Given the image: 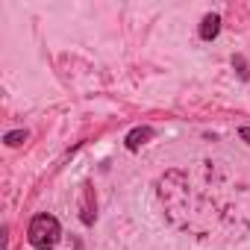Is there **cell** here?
I'll use <instances>...</instances> for the list:
<instances>
[{"mask_svg": "<svg viewBox=\"0 0 250 250\" xmlns=\"http://www.w3.org/2000/svg\"><path fill=\"white\" fill-rule=\"evenodd\" d=\"M59 238H62V227H59V221H56L53 215H47V212L36 215V218L30 221V227H27V241H30L36 250H53V247L59 244Z\"/></svg>", "mask_w": 250, "mask_h": 250, "instance_id": "6da1fadb", "label": "cell"}, {"mask_svg": "<svg viewBox=\"0 0 250 250\" xmlns=\"http://www.w3.org/2000/svg\"><path fill=\"white\" fill-rule=\"evenodd\" d=\"M80 218H83V224L85 227H91L94 224V218H97V203H94V188L85 183L83 186V203H80Z\"/></svg>", "mask_w": 250, "mask_h": 250, "instance_id": "7a4b0ae2", "label": "cell"}, {"mask_svg": "<svg viewBox=\"0 0 250 250\" xmlns=\"http://www.w3.org/2000/svg\"><path fill=\"white\" fill-rule=\"evenodd\" d=\"M218 33H221V15H215V12L203 15V21H200V39L212 42V39H218Z\"/></svg>", "mask_w": 250, "mask_h": 250, "instance_id": "3957f363", "label": "cell"}, {"mask_svg": "<svg viewBox=\"0 0 250 250\" xmlns=\"http://www.w3.org/2000/svg\"><path fill=\"white\" fill-rule=\"evenodd\" d=\"M150 139H153V130H150V127H136V130L127 133V139H124V142H127V150H139V147L147 145Z\"/></svg>", "mask_w": 250, "mask_h": 250, "instance_id": "277c9868", "label": "cell"}, {"mask_svg": "<svg viewBox=\"0 0 250 250\" xmlns=\"http://www.w3.org/2000/svg\"><path fill=\"white\" fill-rule=\"evenodd\" d=\"M27 139H30V133H27V130H12V133H6V136H3V142H6L9 147H18V145H24Z\"/></svg>", "mask_w": 250, "mask_h": 250, "instance_id": "5b68a950", "label": "cell"}, {"mask_svg": "<svg viewBox=\"0 0 250 250\" xmlns=\"http://www.w3.org/2000/svg\"><path fill=\"white\" fill-rule=\"evenodd\" d=\"M232 65L238 68V77H241V80H247V77H250V71H247V65H244V59H241V56H232Z\"/></svg>", "mask_w": 250, "mask_h": 250, "instance_id": "8992f818", "label": "cell"}, {"mask_svg": "<svg viewBox=\"0 0 250 250\" xmlns=\"http://www.w3.org/2000/svg\"><path fill=\"white\" fill-rule=\"evenodd\" d=\"M241 139H244V142L250 145V127H241Z\"/></svg>", "mask_w": 250, "mask_h": 250, "instance_id": "52a82bcc", "label": "cell"}]
</instances>
